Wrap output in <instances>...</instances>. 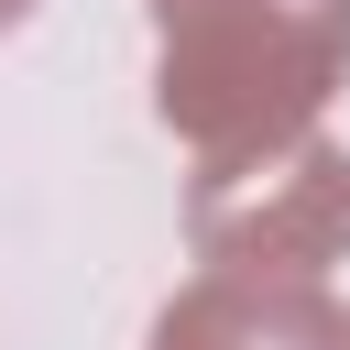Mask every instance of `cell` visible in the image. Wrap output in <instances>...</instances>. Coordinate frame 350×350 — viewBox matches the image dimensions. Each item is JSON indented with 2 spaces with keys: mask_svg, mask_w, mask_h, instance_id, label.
<instances>
[{
  "mask_svg": "<svg viewBox=\"0 0 350 350\" xmlns=\"http://www.w3.org/2000/svg\"><path fill=\"white\" fill-rule=\"evenodd\" d=\"M175 328H208V339H230V350H295V339H339V317L328 306H306V295H197Z\"/></svg>",
  "mask_w": 350,
  "mask_h": 350,
  "instance_id": "cell-1",
  "label": "cell"
},
{
  "mask_svg": "<svg viewBox=\"0 0 350 350\" xmlns=\"http://www.w3.org/2000/svg\"><path fill=\"white\" fill-rule=\"evenodd\" d=\"M11 11H22V0H0V22H11Z\"/></svg>",
  "mask_w": 350,
  "mask_h": 350,
  "instance_id": "cell-2",
  "label": "cell"
}]
</instances>
